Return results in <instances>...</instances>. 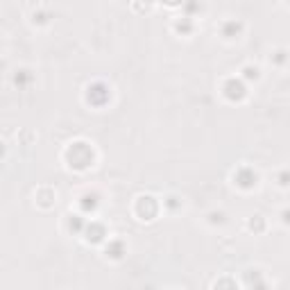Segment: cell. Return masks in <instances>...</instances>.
Wrapping results in <instances>:
<instances>
[{
	"label": "cell",
	"instance_id": "cell-1",
	"mask_svg": "<svg viewBox=\"0 0 290 290\" xmlns=\"http://www.w3.org/2000/svg\"><path fill=\"white\" fill-rule=\"evenodd\" d=\"M240 30H243V25L240 23H236V21H227V23L222 25V36L231 41V39H238Z\"/></svg>",
	"mask_w": 290,
	"mask_h": 290
},
{
	"label": "cell",
	"instance_id": "cell-2",
	"mask_svg": "<svg viewBox=\"0 0 290 290\" xmlns=\"http://www.w3.org/2000/svg\"><path fill=\"white\" fill-rule=\"evenodd\" d=\"M279 179H281V182H279L281 186H290V172H284V175H281Z\"/></svg>",
	"mask_w": 290,
	"mask_h": 290
},
{
	"label": "cell",
	"instance_id": "cell-3",
	"mask_svg": "<svg viewBox=\"0 0 290 290\" xmlns=\"http://www.w3.org/2000/svg\"><path fill=\"white\" fill-rule=\"evenodd\" d=\"M281 215H284V222H286V225H290V211H288V209H286Z\"/></svg>",
	"mask_w": 290,
	"mask_h": 290
},
{
	"label": "cell",
	"instance_id": "cell-4",
	"mask_svg": "<svg viewBox=\"0 0 290 290\" xmlns=\"http://www.w3.org/2000/svg\"><path fill=\"white\" fill-rule=\"evenodd\" d=\"M184 0H166V5H182Z\"/></svg>",
	"mask_w": 290,
	"mask_h": 290
}]
</instances>
